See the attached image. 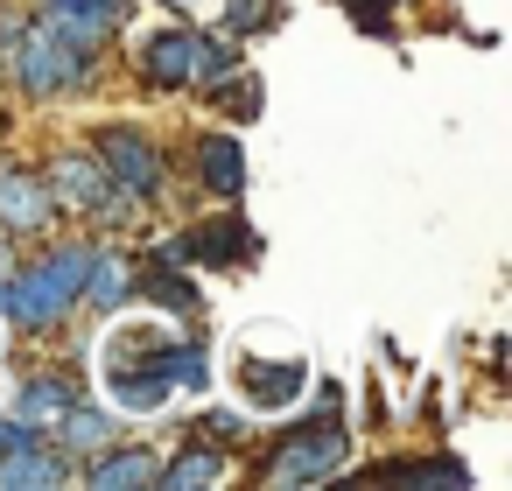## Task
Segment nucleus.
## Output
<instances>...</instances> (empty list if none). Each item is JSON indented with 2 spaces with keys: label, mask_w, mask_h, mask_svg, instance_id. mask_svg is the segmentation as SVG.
<instances>
[{
  "label": "nucleus",
  "mask_w": 512,
  "mask_h": 491,
  "mask_svg": "<svg viewBox=\"0 0 512 491\" xmlns=\"http://www.w3.org/2000/svg\"><path fill=\"white\" fill-rule=\"evenodd\" d=\"M99 386H106V407H120V414H162L176 393H204L211 365H204L197 337L169 330L162 316H141V323H113L106 330Z\"/></svg>",
  "instance_id": "obj_1"
},
{
  "label": "nucleus",
  "mask_w": 512,
  "mask_h": 491,
  "mask_svg": "<svg viewBox=\"0 0 512 491\" xmlns=\"http://www.w3.org/2000/svg\"><path fill=\"white\" fill-rule=\"evenodd\" d=\"M15 78L36 92V99H50V92H64V85H85V71H92V50H71V43H57L43 22L36 29H22V43H15Z\"/></svg>",
  "instance_id": "obj_2"
},
{
  "label": "nucleus",
  "mask_w": 512,
  "mask_h": 491,
  "mask_svg": "<svg viewBox=\"0 0 512 491\" xmlns=\"http://www.w3.org/2000/svg\"><path fill=\"white\" fill-rule=\"evenodd\" d=\"M232 386H239V400L253 407V414H281V407H295L302 400V386H309V365L288 351V358H260V351H239L232 358Z\"/></svg>",
  "instance_id": "obj_3"
},
{
  "label": "nucleus",
  "mask_w": 512,
  "mask_h": 491,
  "mask_svg": "<svg viewBox=\"0 0 512 491\" xmlns=\"http://www.w3.org/2000/svg\"><path fill=\"white\" fill-rule=\"evenodd\" d=\"M99 169L127 190V197H155L162 190V148L134 127H106L99 134Z\"/></svg>",
  "instance_id": "obj_4"
},
{
  "label": "nucleus",
  "mask_w": 512,
  "mask_h": 491,
  "mask_svg": "<svg viewBox=\"0 0 512 491\" xmlns=\"http://www.w3.org/2000/svg\"><path fill=\"white\" fill-rule=\"evenodd\" d=\"M344 456H351V435H344L337 421H323V428H302V435L267 463V477H274V484H316V477L344 470Z\"/></svg>",
  "instance_id": "obj_5"
},
{
  "label": "nucleus",
  "mask_w": 512,
  "mask_h": 491,
  "mask_svg": "<svg viewBox=\"0 0 512 491\" xmlns=\"http://www.w3.org/2000/svg\"><path fill=\"white\" fill-rule=\"evenodd\" d=\"M50 183H57V197L64 204H78V211H92V218H106V225H120L113 211H127V190L99 169V155H57V169H50Z\"/></svg>",
  "instance_id": "obj_6"
},
{
  "label": "nucleus",
  "mask_w": 512,
  "mask_h": 491,
  "mask_svg": "<svg viewBox=\"0 0 512 491\" xmlns=\"http://www.w3.org/2000/svg\"><path fill=\"white\" fill-rule=\"evenodd\" d=\"M197 43H204V36H190V29H155V36L141 43V71H148V85H162V92L197 85Z\"/></svg>",
  "instance_id": "obj_7"
},
{
  "label": "nucleus",
  "mask_w": 512,
  "mask_h": 491,
  "mask_svg": "<svg viewBox=\"0 0 512 491\" xmlns=\"http://www.w3.org/2000/svg\"><path fill=\"white\" fill-rule=\"evenodd\" d=\"M50 225V190L22 169H0V232H43Z\"/></svg>",
  "instance_id": "obj_8"
},
{
  "label": "nucleus",
  "mask_w": 512,
  "mask_h": 491,
  "mask_svg": "<svg viewBox=\"0 0 512 491\" xmlns=\"http://www.w3.org/2000/svg\"><path fill=\"white\" fill-rule=\"evenodd\" d=\"M85 274H92V246H57V253H43V267H36V281L50 288L57 309L85 302Z\"/></svg>",
  "instance_id": "obj_9"
},
{
  "label": "nucleus",
  "mask_w": 512,
  "mask_h": 491,
  "mask_svg": "<svg viewBox=\"0 0 512 491\" xmlns=\"http://www.w3.org/2000/svg\"><path fill=\"white\" fill-rule=\"evenodd\" d=\"M197 162H204V183H211L218 197H239V190H246V148H239L232 134L197 141Z\"/></svg>",
  "instance_id": "obj_10"
},
{
  "label": "nucleus",
  "mask_w": 512,
  "mask_h": 491,
  "mask_svg": "<svg viewBox=\"0 0 512 491\" xmlns=\"http://www.w3.org/2000/svg\"><path fill=\"white\" fill-rule=\"evenodd\" d=\"M50 442H57L64 456H99V449L113 442V421H106V414H85V407H64Z\"/></svg>",
  "instance_id": "obj_11"
},
{
  "label": "nucleus",
  "mask_w": 512,
  "mask_h": 491,
  "mask_svg": "<svg viewBox=\"0 0 512 491\" xmlns=\"http://www.w3.org/2000/svg\"><path fill=\"white\" fill-rule=\"evenodd\" d=\"M64 407H71V379H57V372H36V379L22 386V400H15V421L43 428V421H57Z\"/></svg>",
  "instance_id": "obj_12"
},
{
  "label": "nucleus",
  "mask_w": 512,
  "mask_h": 491,
  "mask_svg": "<svg viewBox=\"0 0 512 491\" xmlns=\"http://www.w3.org/2000/svg\"><path fill=\"white\" fill-rule=\"evenodd\" d=\"M8 484H64V456H43V442L36 449H8L0 456V491Z\"/></svg>",
  "instance_id": "obj_13"
},
{
  "label": "nucleus",
  "mask_w": 512,
  "mask_h": 491,
  "mask_svg": "<svg viewBox=\"0 0 512 491\" xmlns=\"http://www.w3.org/2000/svg\"><path fill=\"white\" fill-rule=\"evenodd\" d=\"M85 295H92L99 309H120V302L134 295V267H127V260H113V253H92V274H85Z\"/></svg>",
  "instance_id": "obj_14"
},
{
  "label": "nucleus",
  "mask_w": 512,
  "mask_h": 491,
  "mask_svg": "<svg viewBox=\"0 0 512 491\" xmlns=\"http://www.w3.org/2000/svg\"><path fill=\"white\" fill-rule=\"evenodd\" d=\"M43 8H57V15H71V22H85L92 36H113V29H127L134 0H43Z\"/></svg>",
  "instance_id": "obj_15"
},
{
  "label": "nucleus",
  "mask_w": 512,
  "mask_h": 491,
  "mask_svg": "<svg viewBox=\"0 0 512 491\" xmlns=\"http://www.w3.org/2000/svg\"><path fill=\"white\" fill-rule=\"evenodd\" d=\"M218 477H225L218 449H190V456H176V463L155 470V484H169V491H197V484H218Z\"/></svg>",
  "instance_id": "obj_16"
},
{
  "label": "nucleus",
  "mask_w": 512,
  "mask_h": 491,
  "mask_svg": "<svg viewBox=\"0 0 512 491\" xmlns=\"http://www.w3.org/2000/svg\"><path fill=\"white\" fill-rule=\"evenodd\" d=\"M155 456H141V449H120V456H106V463H92V484L99 491H120V484H155Z\"/></svg>",
  "instance_id": "obj_17"
},
{
  "label": "nucleus",
  "mask_w": 512,
  "mask_h": 491,
  "mask_svg": "<svg viewBox=\"0 0 512 491\" xmlns=\"http://www.w3.org/2000/svg\"><path fill=\"white\" fill-rule=\"evenodd\" d=\"M218 106H225V113H232V120H253V113H260V78H253V71H239V64H232V78H225V85H218Z\"/></svg>",
  "instance_id": "obj_18"
},
{
  "label": "nucleus",
  "mask_w": 512,
  "mask_h": 491,
  "mask_svg": "<svg viewBox=\"0 0 512 491\" xmlns=\"http://www.w3.org/2000/svg\"><path fill=\"white\" fill-rule=\"evenodd\" d=\"M274 15H281V0H232V8H225V36H253Z\"/></svg>",
  "instance_id": "obj_19"
},
{
  "label": "nucleus",
  "mask_w": 512,
  "mask_h": 491,
  "mask_svg": "<svg viewBox=\"0 0 512 491\" xmlns=\"http://www.w3.org/2000/svg\"><path fill=\"white\" fill-rule=\"evenodd\" d=\"M372 477H400V484H456L463 470H456V463H386V470H372Z\"/></svg>",
  "instance_id": "obj_20"
},
{
  "label": "nucleus",
  "mask_w": 512,
  "mask_h": 491,
  "mask_svg": "<svg viewBox=\"0 0 512 491\" xmlns=\"http://www.w3.org/2000/svg\"><path fill=\"white\" fill-rule=\"evenodd\" d=\"M197 435H204L211 449H225V442H239V435H246V414L218 407V414H204V421H197Z\"/></svg>",
  "instance_id": "obj_21"
},
{
  "label": "nucleus",
  "mask_w": 512,
  "mask_h": 491,
  "mask_svg": "<svg viewBox=\"0 0 512 491\" xmlns=\"http://www.w3.org/2000/svg\"><path fill=\"white\" fill-rule=\"evenodd\" d=\"M344 8L365 22V29H386V15H393V0H344Z\"/></svg>",
  "instance_id": "obj_22"
},
{
  "label": "nucleus",
  "mask_w": 512,
  "mask_h": 491,
  "mask_svg": "<svg viewBox=\"0 0 512 491\" xmlns=\"http://www.w3.org/2000/svg\"><path fill=\"white\" fill-rule=\"evenodd\" d=\"M15 43H22V22H0V64L15 57Z\"/></svg>",
  "instance_id": "obj_23"
},
{
  "label": "nucleus",
  "mask_w": 512,
  "mask_h": 491,
  "mask_svg": "<svg viewBox=\"0 0 512 491\" xmlns=\"http://www.w3.org/2000/svg\"><path fill=\"white\" fill-rule=\"evenodd\" d=\"M8 274H15V246H8V239H0V281H8Z\"/></svg>",
  "instance_id": "obj_24"
},
{
  "label": "nucleus",
  "mask_w": 512,
  "mask_h": 491,
  "mask_svg": "<svg viewBox=\"0 0 512 491\" xmlns=\"http://www.w3.org/2000/svg\"><path fill=\"white\" fill-rule=\"evenodd\" d=\"M162 8H197V0H162Z\"/></svg>",
  "instance_id": "obj_25"
},
{
  "label": "nucleus",
  "mask_w": 512,
  "mask_h": 491,
  "mask_svg": "<svg viewBox=\"0 0 512 491\" xmlns=\"http://www.w3.org/2000/svg\"><path fill=\"white\" fill-rule=\"evenodd\" d=\"M0 400H8V386H0Z\"/></svg>",
  "instance_id": "obj_26"
}]
</instances>
